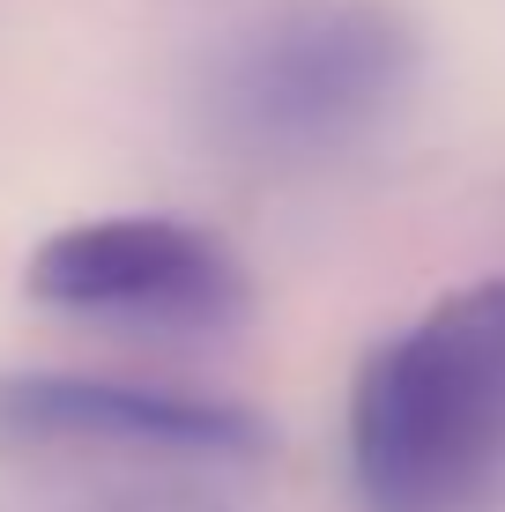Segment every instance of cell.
I'll return each mask as SVG.
<instances>
[{
    "instance_id": "5b68a950",
    "label": "cell",
    "mask_w": 505,
    "mask_h": 512,
    "mask_svg": "<svg viewBox=\"0 0 505 512\" xmlns=\"http://www.w3.org/2000/svg\"><path fill=\"white\" fill-rule=\"evenodd\" d=\"M156 512H164V505H156Z\"/></svg>"
},
{
    "instance_id": "3957f363",
    "label": "cell",
    "mask_w": 505,
    "mask_h": 512,
    "mask_svg": "<svg viewBox=\"0 0 505 512\" xmlns=\"http://www.w3.org/2000/svg\"><path fill=\"white\" fill-rule=\"evenodd\" d=\"M30 297L97 320L142 327H216L246 305V268L216 231L179 216H90L30 253Z\"/></svg>"
},
{
    "instance_id": "7a4b0ae2",
    "label": "cell",
    "mask_w": 505,
    "mask_h": 512,
    "mask_svg": "<svg viewBox=\"0 0 505 512\" xmlns=\"http://www.w3.org/2000/svg\"><path fill=\"white\" fill-rule=\"evenodd\" d=\"M416 82V30L387 0H268L201 67V119L260 164L357 149Z\"/></svg>"
},
{
    "instance_id": "277c9868",
    "label": "cell",
    "mask_w": 505,
    "mask_h": 512,
    "mask_svg": "<svg viewBox=\"0 0 505 512\" xmlns=\"http://www.w3.org/2000/svg\"><path fill=\"white\" fill-rule=\"evenodd\" d=\"M0 438L23 446H119V453H171V461H231L268 438L246 401L194 394L156 379H104V372H8L0 379Z\"/></svg>"
},
{
    "instance_id": "6da1fadb",
    "label": "cell",
    "mask_w": 505,
    "mask_h": 512,
    "mask_svg": "<svg viewBox=\"0 0 505 512\" xmlns=\"http://www.w3.org/2000/svg\"><path fill=\"white\" fill-rule=\"evenodd\" d=\"M350 475L364 512H491L505 490V275L446 290L364 357Z\"/></svg>"
}]
</instances>
